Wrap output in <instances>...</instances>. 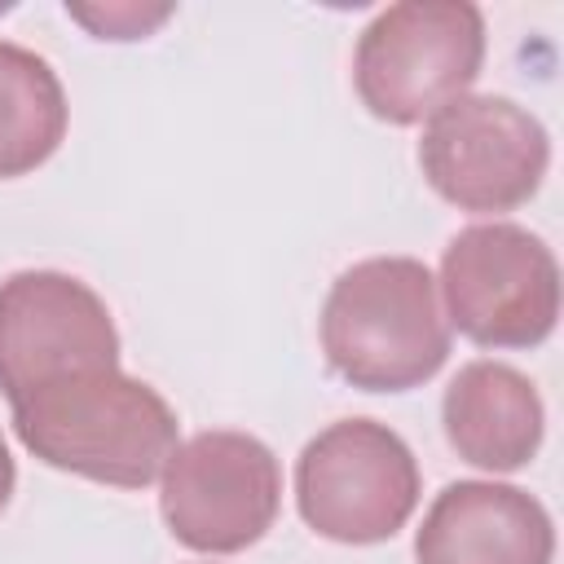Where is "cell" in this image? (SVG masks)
<instances>
[{"mask_svg": "<svg viewBox=\"0 0 564 564\" xmlns=\"http://www.w3.org/2000/svg\"><path fill=\"white\" fill-rule=\"evenodd\" d=\"M9 410L26 454L115 489H145L176 449V410L119 366L53 379Z\"/></svg>", "mask_w": 564, "mask_h": 564, "instance_id": "1", "label": "cell"}, {"mask_svg": "<svg viewBox=\"0 0 564 564\" xmlns=\"http://www.w3.org/2000/svg\"><path fill=\"white\" fill-rule=\"evenodd\" d=\"M322 352L361 392H410L449 357L436 278L414 256H370L344 269L322 304Z\"/></svg>", "mask_w": 564, "mask_h": 564, "instance_id": "2", "label": "cell"}, {"mask_svg": "<svg viewBox=\"0 0 564 564\" xmlns=\"http://www.w3.org/2000/svg\"><path fill=\"white\" fill-rule=\"evenodd\" d=\"M485 62V18L467 0H401L357 35L352 84L361 106L397 128L463 97Z\"/></svg>", "mask_w": 564, "mask_h": 564, "instance_id": "3", "label": "cell"}, {"mask_svg": "<svg viewBox=\"0 0 564 564\" xmlns=\"http://www.w3.org/2000/svg\"><path fill=\"white\" fill-rule=\"evenodd\" d=\"M419 489L410 445L379 419H339L295 458V507L326 542H388L414 516Z\"/></svg>", "mask_w": 564, "mask_h": 564, "instance_id": "4", "label": "cell"}, {"mask_svg": "<svg viewBox=\"0 0 564 564\" xmlns=\"http://www.w3.org/2000/svg\"><path fill=\"white\" fill-rule=\"evenodd\" d=\"M436 286L445 322L480 348H538L560 317V264L533 229L511 220L458 229Z\"/></svg>", "mask_w": 564, "mask_h": 564, "instance_id": "5", "label": "cell"}, {"mask_svg": "<svg viewBox=\"0 0 564 564\" xmlns=\"http://www.w3.org/2000/svg\"><path fill=\"white\" fill-rule=\"evenodd\" d=\"M159 476V511L167 533L203 555L256 546L282 507V467L251 432L216 427L176 441Z\"/></svg>", "mask_w": 564, "mask_h": 564, "instance_id": "6", "label": "cell"}, {"mask_svg": "<svg viewBox=\"0 0 564 564\" xmlns=\"http://www.w3.org/2000/svg\"><path fill=\"white\" fill-rule=\"evenodd\" d=\"M419 167L458 212H516L551 167V137L511 97L463 93L423 123Z\"/></svg>", "mask_w": 564, "mask_h": 564, "instance_id": "7", "label": "cell"}, {"mask_svg": "<svg viewBox=\"0 0 564 564\" xmlns=\"http://www.w3.org/2000/svg\"><path fill=\"white\" fill-rule=\"evenodd\" d=\"M119 366L106 300L57 269H18L0 282V392L18 401L53 379Z\"/></svg>", "mask_w": 564, "mask_h": 564, "instance_id": "8", "label": "cell"}, {"mask_svg": "<svg viewBox=\"0 0 564 564\" xmlns=\"http://www.w3.org/2000/svg\"><path fill=\"white\" fill-rule=\"evenodd\" d=\"M555 524L546 507L502 480H454L445 485L419 533V564H551Z\"/></svg>", "mask_w": 564, "mask_h": 564, "instance_id": "9", "label": "cell"}, {"mask_svg": "<svg viewBox=\"0 0 564 564\" xmlns=\"http://www.w3.org/2000/svg\"><path fill=\"white\" fill-rule=\"evenodd\" d=\"M441 423L463 463L480 471H520L542 445L546 410L529 375L480 357L449 379Z\"/></svg>", "mask_w": 564, "mask_h": 564, "instance_id": "10", "label": "cell"}, {"mask_svg": "<svg viewBox=\"0 0 564 564\" xmlns=\"http://www.w3.org/2000/svg\"><path fill=\"white\" fill-rule=\"evenodd\" d=\"M66 137V93L57 70L13 40H0V181L26 176Z\"/></svg>", "mask_w": 564, "mask_h": 564, "instance_id": "11", "label": "cell"}, {"mask_svg": "<svg viewBox=\"0 0 564 564\" xmlns=\"http://www.w3.org/2000/svg\"><path fill=\"white\" fill-rule=\"evenodd\" d=\"M66 13L84 22L97 40H145L159 22L172 18V4H70Z\"/></svg>", "mask_w": 564, "mask_h": 564, "instance_id": "12", "label": "cell"}, {"mask_svg": "<svg viewBox=\"0 0 564 564\" xmlns=\"http://www.w3.org/2000/svg\"><path fill=\"white\" fill-rule=\"evenodd\" d=\"M13 485H18V467H13V454H9V445H4V436H0V511H4L9 498H13Z\"/></svg>", "mask_w": 564, "mask_h": 564, "instance_id": "13", "label": "cell"}]
</instances>
